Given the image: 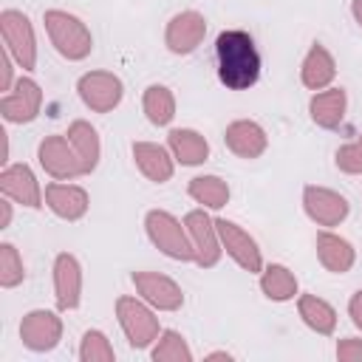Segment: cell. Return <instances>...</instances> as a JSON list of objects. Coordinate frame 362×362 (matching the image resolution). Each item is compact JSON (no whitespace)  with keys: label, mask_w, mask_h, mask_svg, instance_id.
<instances>
[{"label":"cell","mask_w":362,"mask_h":362,"mask_svg":"<svg viewBox=\"0 0 362 362\" xmlns=\"http://www.w3.org/2000/svg\"><path fill=\"white\" fill-rule=\"evenodd\" d=\"M79 359L82 362H113L116 351H113L107 334L99 328H88L79 339Z\"/></svg>","instance_id":"30"},{"label":"cell","mask_w":362,"mask_h":362,"mask_svg":"<svg viewBox=\"0 0 362 362\" xmlns=\"http://www.w3.org/2000/svg\"><path fill=\"white\" fill-rule=\"evenodd\" d=\"M297 277L288 266L283 263H269L260 272V291L272 300V303H288L297 297Z\"/></svg>","instance_id":"27"},{"label":"cell","mask_w":362,"mask_h":362,"mask_svg":"<svg viewBox=\"0 0 362 362\" xmlns=\"http://www.w3.org/2000/svg\"><path fill=\"white\" fill-rule=\"evenodd\" d=\"M150 359L153 362H192V351L175 328H164L158 334V339L153 342Z\"/></svg>","instance_id":"29"},{"label":"cell","mask_w":362,"mask_h":362,"mask_svg":"<svg viewBox=\"0 0 362 362\" xmlns=\"http://www.w3.org/2000/svg\"><path fill=\"white\" fill-rule=\"evenodd\" d=\"M337 359L339 362H362V339L359 337H342L337 342Z\"/></svg>","instance_id":"33"},{"label":"cell","mask_w":362,"mask_h":362,"mask_svg":"<svg viewBox=\"0 0 362 362\" xmlns=\"http://www.w3.org/2000/svg\"><path fill=\"white\" fill-rule=\"evenodd\" d=\"M37 161L40 167L57 178V181H71V178H79L82 175V164L68 141V136L62 133H54V136H45L40 144H37Z\"/></svg>","instance_id":"12"},{"label":"cell","mask_w":362,"mask_h":362,"mask_svg":"<svg viewBox=\"0 0 362 362\" xmlns=\"http://www.w3.org/2000/svg\"><path fill=\"white\" fill-rule=\"evenodd\" d=\"M345 110H348V93L342 88L317 90L308 102V116L322 130H337L345 122Z\"/></svg>","instance_id":"22"},{"label":"cell","mask_w":362,"mask_h":362,"mask_svg":"<svg viewBox=\"0 0 362 362\" xmlns=\"http://www.w3.org/2000/svg\"><path fill=\"white\" fill-rule=\"evenodd\" d=\"M144 232L150 238V243L167 255L170 260H195V252H192V240H189V232L184 226V221H178L173 212L167 209H150L144 215Z\"/></svg>","instance_id":"3"},{"label":"cell","mask_w":362,"mask_h":362,"mask_svg":"<svg viewBox=\"0 0 362 362\" xmlns=\"http://www.w3.org/2000/svg\"><path fill=\"white\" fill-rule=\"evenodd\" d=\"M25 280V266H23V257L17 252L14 243H0V286L3 288H14Z\"/></svg>","instance_id":"31"},{"label":"cell","mask_w":362,"mask_h":362,"mask_svg":"<svg viewBox=\"0 0 362 362\" xmlns=\"http://www.w3.org/2000/svg\"><path fill=\"white\" fill-rule=\"evenodd\" d=\"M20 339L34 354H48L62 339V317L48 308H34L20 322Z\"/></svg>","instance_id":"10"},{"label":"cell","mask_w":362,"mask_h":362,"mask_svg":"<svg viewBox=\"0 0 362 362\" xmlns=\"http://www.w3.org/2000/svg\"><path fill=\"white\" fill-rule=\"evenodd\" d=\"M337 76V59L334 54L322 45V42H314L308 48V54L303 57V65H300V82L308 88V90H325Z\"/></svg>","instance_id":"21"},{"label":"cell","mask_w":362,"mask_h":362,"mask_svg":"<svg viewBox=\"0 0 362 362\" xmlns=\"http://www.w3.org/2000/svg\"><path fill=\"white\" fill-rule=\"evenodd\" d=\"M14 65H17L14 57L3 48V54H0V90H3V93H8V90L14 88V82H17V79H14Z\"/></svg>","instance_id":"34"},{"label":"cell","mask_w":362,"mask_h":362,"mask_svg":"<svg viewBox=\"0 0 362 362\" xmlns=\"http://www.w3.org/2000/svg\"><path fill=\"white\" fill-rule=\"evenodd\" d=\"M215 65L218 79L226 90H249L260 79L263 59L249 31L226 28L215 40Z\"/></svg>","instance_id":"1"},{"label":"cell","mask_w":362,"mask_h":362,"mask_svg":"<svg viewBox=\"0 0 362 362\" xmlns=\"http://www.w3.org/2000/svg\"><path fill=\"white\" fill-rule=\"evenodd\" d=\"M167 147H170L173 158L184 167H198L209 158V141L204 139V133H198L192 127H173L167 133Z\"/></svg>","instance_id":"24"},{"label":"cell","mask_w":362,"mask_h":362,"mask_svg":"<svg viewBox=\"0 0 362 362\" xmlns=\"http://www.w3.org/2000/svg\"><path fill=\"white\" fill-rule=\"evenodd\" d=\"M0 192L28 209H40L45 204V189L28 164H6L0 173Z\"/></svg>","instance_id":"15"},{"label":"cell","mask_w":362,"mask_h":362,"mask_svg":"<svg viewBox=\"0 0 362 362\" xmlns=\"http://www.w3.org/2000/svg\"><path fill=\"white\" fill-rule=\"evenodd\" d=\"M303 212L308 215L311 223L317 226H339L348 212H351V204L342 192L331 189V187H320V184H305L303 187Z\"/></svg>","instance_id":"8"},{"label":"cell","mask_w":362,"mask_h":362,"mask_svg":"<svg viewBox=\"0 0 362 362\" xmlns=\"http://www.w3.org/2000/svg\"><path fill=\"white\" fill-rule=\"evenodd\" d=\"M314 246H317V260H320L322 269L331 272V274H345V272H351L354 263H356V249H354V243L345 240L342 235L331 232V229L317 232Z\"/></svg>","instance_id":"20"},{"label":"cell","mask_w":362,"mask_h":362,"mask_svg":"<svg viewBox=\"0 0 362 362\" xmlns=\"http://www.w3.org/2000/svg\"><path fill=\"white\" fill-rule=\"evenodd\" d=\"M0 34H3V48L14 57L17 68L34 71L37 68V37L28 14L20 8H3L0 11Z\"/></svg>","instance_id":"5"},{"label":"cell","mask_w":362,"mask_h":362,"mask_svg":"<svg viewBox=\"0 0 362 362\" xmlns=\"http://www.w3.org/2000/svg\"><path fill=\"white\" fill-rule=\"evenodd\" d=\"M133 161L141 170V175L153 184H167L175 173V158L170 147L158 141H133Z\"/></svg>","instance_id":"19"},{"label":"cell","mask_w":362,"mask_h":362,"mask_svg":"<svg viewBox=\"0 0 362 362\" xmlns=\"http://www.w3.org/2000/svg\"><path fill=\"white\" fill-rule=\"evenodd\" d=\"M184 226L189 232V240H192V252H195V266L201 269H212L218 266L221 255H223V246H221V235H218V226H215V218H209V209L198 206V209H189L184 215Z\"/></svg>","instance_id":"7"},{"label":"cell","mask_w":362,"mask_h":362,"mask_svg":"<svg viewBox=\"0 0 362 362\" xmlns=\"http://www.w3.org/2000/svg\"><path fill=\"white\" fill-rule=\"evenodd\" d=\"M334 164H337L339 173L362 175V133H359L354 141L337 147V153H334Z\"/></svg>","instance_id":"32"},{"label":"cell","mask_w":362,"mask_h":362,"mask_svg":"<svg viewBox=\"0 0 362 362\" xmlns=\"http://www.w3.org/2000/svg\"><path fill=\"white\" fill-rule=\"evenodd\" d=\"M45 206L62 221H79V218H85L90 198H88V189L79 184L51 181L45 187Z\"/></svg>","instance_id":"18"},{"label":"cell","mask_w":362,"mask_h":362,"mask_svg":"<svg viewBox=\"0 0 362 362\" xmlns=\"http://www.w3.org/2000/svg\"><path fill=\"white\" fill-rule=\"evenodd\" d=\"M141 110L150 124L167 127L175 119V93L167 85H147L141 93Z\"/></svg>","instance_id":"28"},{"label":"cell","mask_w":362,"mask_h":362,"mask_svg":"<svg viewBox=\"0 0 362 362\" xmlns=\"http://www.w3.org/2000/svg\"><path fill=\"white\" fill-rule=\"evenodd\" d=\"M153 311L156 308L150 303H144L141 297L122 294L116 300V320H119V328L124 331L130 348L144 351V348H150L158 339L161 325H158V317Z\"/></svg>","instance_id":"4"},{"label":"cell","mask_w":362,"mask_h":362,"mask_svg":"<svg viewBox=\"0 0 362 362\" xmlns=\"http://www.w3.org/2000/svg\"><path fill=\"white\" fill-rule=\"evenodd\" d=\"M297 314L320 337H331L337 331V308L317 294H300L297 297Z\"/></svg>","instance_id":"25"},{"label":"cell","mask_w":362,"mask_h":362,"mask_svg":"<svg viewBox=\"0 0 362 362\" xmlns=\"http://www.w3.org/2000/svg\"><path fill=\"white\" fill-rule=\"evenodd\" d=\"M54 297L59 311H76L82 303V263L71 252L54 257Z\"/></svg>","instance_id":"16"},{"label":"cell","mask_w":362,"mask_h":362,"mask_svg":"<svg viewBox=\"0 0 362 362\" xmlns=\"http://www.w3.org/2000/svg\"><path fill=\"white\" fill-rule=\"evenodd\" d=\"M348 317H351V322L362 331V288L351 294V300H348Z\"/></svg>","instance_id":"35"},{"label":"cell","mask_w":362,"mask_h":362,"mask_svg":"<svg viewBox=\"0 0 362 362\" xmlns=\"http://www.w3.org/2000/svg\"><path fill=\"white\" fill-rule=\"evenodd\" d=\"M204 37H206V17L201 11H195V8L173 14L167 28H164V45L175 57L192 54L204 42Z\"/></svg>","instance_id":"11"},{"label":"cell","mask_w":362,"mask_h":362,"mask_svg":"<svg viewBox=\"0 0 362 362\" xmlns=\"http://www.w3.org/2000/svg\"><path fill=\"white\" fill-rule=\"evenodd\" d=\"M133 286L136 294L144 303H150L156 311H178L184 305L181 286L161 272H133Z\"/></svg>","instance_id":"14"},{"label":"cell","mask_w":362,"mask_h":362,"mask_svg":"<svg viewBox=\"0 0 362 362\" xmlns=\"http://www.w3.org/2000/svg\"><path fill=\"white\" fill-rule=\"evenodd\" d=\"M206 359H232L226 351H212V354H206Z\"/></svg>","instance_id":"38"},{"label":"cell","mask_w":362,"mask_h":362,"mask_svg":"<svg viewBox=\"0 0 362 362\" xmlns=\"http://www.w3.org/2000/svg\"><path fill=\"white\" fill-rule=\"evenodd\" d=\"M76 93L82 105L93 113H110L122 105L124 82L113 71H88L76 79Z\"/></svg>","instance_id":"6"},{"label":"cell","mask_w":362,"mask_h":362,"mask_svg":"<svg viewBox=\"0 0 362 362\" xmlns=\"http://www.w3.org/2000/svg\"><path fill=\"white\" fill-rule=\"evenodd\" d=\"M223 144L238 158L252 161V158H260L266 153L269 136H266V130H263L260 122H255V119H235L223 130Z\"/></svg>","instance_id":"17"},{"label":"cell","mask_w":362,"mask_h":362,"mask_svg":"<svg viewBox=\"0 0 362 362\" xmlns=\"http://www.w3.org/2000/svg\"><path fill=\"white\" fill-rule=\"evenodd\" d=\"M351 14H354L356 25L362 28V0H351Z\"/></svg>","instance_id":"37"},{"label":"cell","mask_w":362,"mask_h":362,"mask_svg":"<svg viewBox=\"0 0 362 362\" xmlns=\"http://www.w3.org/2000/svg\"><path fill=\"white\" fill-rule=\"evenodd\" d=\"M65 136H68V141H71V147H74V153L82 164V175H90L96 170L99 158H102V141H99L96 127L85 119H74L68 124Z\"/></svg>","instance_id":"23"},{"label":"cell","mask_w":362,"mask_h":362,"mask_svg":"<svg viewBox=\"0 0 362 362\" xmlns=\"http://www.w3.org/2000/svg\"><path fill=\"white\" fill-rule=\"evenodd\" d=\"M42 23H45V34L59 57H65L68 62H82L85 57H90L93 34L76 14L62 11V8H48L42 14Z\"/></svg>","instance_id":"2"},{"label":"cell","mask_w":362,"mask_h":362,"mask_svg":"<svg viewBox=\"0 0 362 362\" xmlns=\"http://www.w3.org/2000/svg\"><path fill=\"white\" fill-rule=\"evenodd\" d=\"M215 226H218V235H221V246L223 252L249 274H260L263 272V255H260V246L257 240L235 221H226V218H215Z\"/></svg>","instance_id":"9"},{"label":"cell","mask_w":362,"mask_h":362,"mask_svg":"<svg viewBox=\"0 0 362 362\" xmlns=\"http://www.w3.org/2000/svg\"><path fill=\"white\" fill-rule=\"evenodd\" d=\"M42 88L31 76H20L8 93L0 96V113L8 124H28L40 116Z\"/></svg>","instance_id":"13"},{"label":"cell","mask_w":362,"mask_h":362,"mask_svg":"<svg viewBox=\"0 0 362 362\" xmlns=\"http://www.w3.org/2000/svg\"><path fill=\"white\" fill-rule=\"evenodd\" d=\"M187 195L204 209H223L229 204V184L221 175H195L187 184Z\"/></svg>","instance_id":"26"},{"label":"cell","mask_w":362,"mask_h":362,"mask_svg":"<svg viewBox=\"0 0 362 362\" xmlns=\"http://www.w3.org/2000/svg\"><path fill=\"white\" fill-rule=\"evenodd\" d=\"M11 198H6L3 195V201H0V229H8V223H11Z\"/></svg>","instance_id":"36"}]
</instances>
